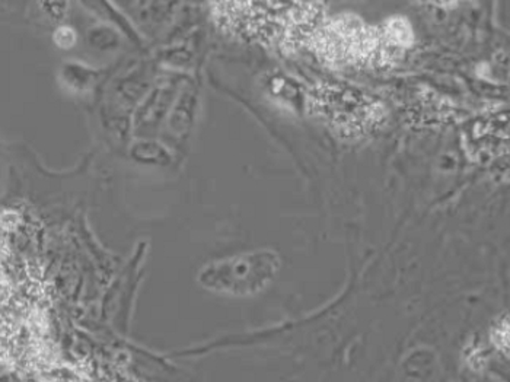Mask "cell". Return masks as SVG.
<instances>
[{
	"label": "cell",
	"mask_w": 510,
	"mask_h": 382,
	"mask_svg": "<svg viewBox=\"0 0 510 382\" xmlns=\"http://www.w3.org/2000/svg\"><path fill=\"white\" fill-rule=\"evenodd\" d=\"M280 270V258L272 249H257L240 256L211 261L201 269L198 283L209 291L232 296L261 292Z\"/></svg>",
	"instance_id": "cell-1"
}]
</instances>
